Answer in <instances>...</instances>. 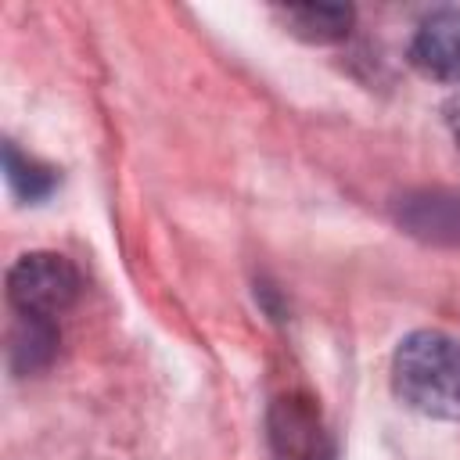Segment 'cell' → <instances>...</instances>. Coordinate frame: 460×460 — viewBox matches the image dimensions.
Listing matches in <instances>:
<instances>
[{"mask_svg":"<svg viewBox=\"0 0 460 460\" xmlns=\"http://www.w3.org/2000/svg\"><path fill=\"white\" fill-rule=\"evenodd\" d=\"M395 395L435 420H460V341L446 331H413L392 356Z\"/></svg>","mask_w":460,"mask_h":460,"instance_id":"1","label":"cell"},{"mask_svg":"<svg viewBox=\"0 0 460 460\" xmlns=\"http://www.w3.org/2000/svg\"><path fill=\"white\" fill-rule=\"evenodd\" d=\"M83 291L79 270L58 252H29L7 273V298L18 316L54 320L68 305H75Z\"/></svg>","mask_w":460,"mask_h":460,"instance_id":"2","label":"cell"},{"mask_svg":"<svg viewBox=\"0 0 460 460\" xmlns=\"http://www.w3.org/2000/svg\"><path fill=\"white\" fill-rule=\"evenodd\" d=\"M270 449L277 460H334V438L305 392H284L273 399L270 417Z\"/></svg>","mask_w":460,"mask_h":460,"instance_id":"3","label":"cell"},{"mask_svg":"<svg viewBox=\"0 0 460 460\" xmlns=\"http://www.w3.org/2000/svg\"><path fill=\"white\" fill-rule=\"evenodd\" d=\"M410 61L428 79L460 83V7L431 11L417 25L410 40Z\"/></svg>","mask_w":460,"mask_h":460,"instance_id":"4","label":"cell"},{"mask_svg":"<svg viewBox=\"0 0 460 460\" xmlns=\"http://www.w3.org/2000/svg\"><path fill=\"white\" fill-rule=\"evenodd\" d=\"M399 223L424 241L460 244V194H446V190L413 194L399 205Z\"/></svg>","mask_w":460,"mask_h":460,"instance_id":"5","label":"cell"},{"mask_svg":"<svg viewBox=\"0 0 460 460\" xmlns=\"http://www.w3.org/2000/svg\"><path fill=\"white\" fill-rule=\"evenodd\" d=\"M284 25L309 40V43H334L349 32L352 25V7L345 4H298V7H280Z\"/></svg>","mask_w":460,"mask_h":460,"instance_id":"6","label":"cell"},{"mask_svg":"<svg viewBox=\"0 0 460 460\" xmlns=\"http://www.w3.org/2000/svg\"><path fill=\"white\" fill-rule=\"evenodd\" d=\"M58 352V327L54 320H40V316H22L11 338V359L14 370L22 374H36L43 370Z\"/></svg>","mask_w":460,"mask_h":460,"instance_id":"7","label":"cell"},{"mask_svg":"<svg viewBox=\"0 0 460 460\" xmlns=\"http://www.w3.org/2000/svg\"><path fill=\"white\" fill-rule=\"evenodd\" d=\"M4 176H7L11 194L22 198V201H29V205L50 198L54 187H58V172H54L50 165H43V162L22 155L11 140L4 144Z\"/></svg>","mask_w":460,"mask_h":460,"instance_id":"8","label":"cell"},{"mask_svg":"<svg viewBox=\"0 0 460 460\" xmlns=\"http://www.w3.org/2000/svg\"><path fill=\"white\" fill-rule=\"evenodd\" d=\"M446 122H449V129H453V137H456V144H460V93L446 104Z\"/></svg>","mask_w":460,"mask_h":460,"instance_id":"9","label":"cell"}]
</instances>
